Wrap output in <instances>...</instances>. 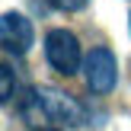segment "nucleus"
<instances>
[{
    "instance_id": "nucleus-1",
    "label": "nucleus",
    "mask_w": 131,
    "mask_h": 131,
    "mask_svg": "<svg viewBox=\"0 0 131 131\" xmlns=\"http://www.w3.org/2000/svg\"><path fill=\"white\" fill-rule=\"evenodd\" d=\"M19 115L32 131L86 125V109L61 90H35V86L26 90L19 99Z\"/></svg>"
},
{
    "instance_id": "nucleus-2",
    "label": "nucleus",
    "mask_w": 131,
    "mask_h": 131,
    "mask_svg": "<svg viewBox=\"0 0 131 131\" xmlns=\"http://www.w3.org/2000/svg\"><path fill=\"white\" fill-rule=\"evenodd\" d=\"M45 58L61 77H70L83 67L86 54L80 51V42H77V35L70 29H51L45 35Z\"/></svg>"
},
{
    "instance_id": "nucleus-3",
    "label": "nucleus",
    "mask_w": 131,
    "mask_h": 131,
    "mask_svg": "<svg viewBox=\"0 0 131 131\" xmlns=\"http://www.w3.org/2000/svg\"><path fill=\"white\" fill-rule=\"evenodd\" d=\"M83 77H86V86L93 90L96 96H106L115 90V80H118V64H115V54L109 48H93L83 58Z\"/></svg>"
},
{
    "instance_id": "nucleus-4",
    "label": "nucleus",
    "mask_w": 131,
    "mask_h": 131,
    "mask_svg": "<svg viewBox=\"0 0 131 131\" xmlns=\"http://www.w3.org/2000/svg\"><path fill=\"white\" fill-rule=\"evenodd\" d=\"M32 42H35V29H32L29 19L16 10L3 13V19H0V45H3L6 54H26L32 48Z\"/></svg>"
},
{
    "instance_id": "nucleus-5",
    "label": "nucleus",
    "mask_w": 131,
    "mask_h": 131,
    "mask_svg": "<svg viewBox=\"0 0 131 131\" xmlns=\"http://www.w3.org/2000/svg\"><path fill=\"white\" fill-rule=\"evenodd\" d=\"M0 77H3V83H0V99L10 102L13 99V86H16V74H13L10 64H3V67H0Z\"/></svg>"
},
{
    "instance_id": "nucleus-6",
    "label": "nucleus",
    "mask_w": 131,
    "mask_h": 131,
    "mask_svg": "<svg viewBox=\"0 0 131 131\" xmlns=\"http://www.w3.org/2000/svg\"><path fill=\"white\" fill-rule=\"evenodd\" d=\"M54 10H64V13H77V10H83V6L90 3V0H48Z\"/></svg>"
},
{
    "instance_id": "nucleus-7",
    "label": "nucleus",
    "mask_w": 131,
    "mask_h": 131,
    "mask_svg": "<svg viewBox=\"0 0 131 131\" xmlns=\"http://www.w3.org/2000/svg\"><path fill=\"white\" fill-rule=\"evenodd\" d=\"M128 26H131V19H128Z\"/></svg>"
},
{
    "instance_id": "nucleus-8",
    "label": "nucleus",
    "mask_w": 131,
    "mask_h": 131,
    "mask_svg": "<svg viewBox=\"0 0 131 131\" xmlns=\"http://www.w3.org/2000/svg\"><path fill=\"white\" fill-rule=\"evenodd\" d=\"M48 131H54V128H48Z\"/></svg>"
}]
</instances>
